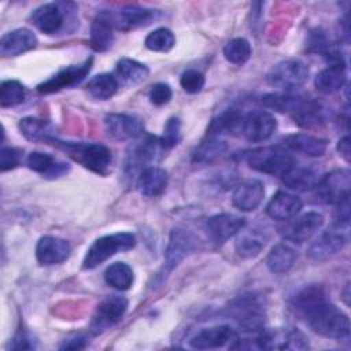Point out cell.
Returning <instances> with one entry per match:
<instances>
[{
	"label": "cell",
	"instance_id": "6da1fadb",
	"mask_svg": "<svg viewBox=\"0 0 351 351\" xmlns=\"http://www.w3.org/2000/svg\"><path fill=\"white\" fill-rule=\"evenodd\" d=\"M304 315L315 333L335 340L350 339L348 317L326 299L308 308Z\"/></svg>",
	"mask_w": 351,
	"mask_h": 351
},
{
	"label": "cell",
	"instance_id": "7a4b0ae2",
	"mask_svg": "<svg viewBox=\"0 0 351 351\" xmlns=\"http://www.w3.org/2000/svg\"><path fill=\"white\" fill-rule=\"evenodd\" d=\"M47 143H52L53 145L62 148L69 154L70 158L81 163L84 167L97 173L107 174L108 167L111 165V151L99 143H70V141H59L51 137Z\"/></svg>",
	"mask_w": 351,
	"mask_h": 351
},
{
	"label": "cell",
	"instance_id": "3957f363",
	"mask_svg": "<svg viewBox=\"0 0 351 351\" xmlns=\"http://www.w3.org/2000/svg\"><path fill=\"white\" fill-rule=\"evenodd\" d=\"M245 159L251 169L277 177H282L295 163L289 151L281 145L255 148L247 154Z\"/></svg>",
	"mask_w": 351,
	"mask_h": 351
},
{
	"label": "cell",
	"instance_id": "277c9868",
	"mask_svg": "<svg viewBox=\"0 0 351 351\" xmlns=\"http://www.w3.org/2000/svg\"><path fill=\"white\" fill-rule=\"evenodd\" d=\"M134 245H136V237L129 232H119V233L101 236L86 251L85 258L82 261V267L93 269L101 265L104 261H107L112 255L122 251H129Z\"/></svg>",
	"mask_w": 351,
	"mask_h": 351
},
{
	"label": "cell",
	"instance_id": "5b68a950",
	"mask_svg": "<svg viewBox=\"0 0 351 351\" xmlns=\"http://www.w3.org/2000/svg\"><path fill=\"white\" fill-rule=\"evenodd\" d=\"M255 347L261 350H306L308 341L306 336L295 328L273 329L256 333L254 339Z\"/></svg>",
	"mask_w": 351,
	"mask_h": 351
},
{
	"label": "cell",
	"instance_id": "8992f818",
	"mask_svg": "<svg viewBox=\"0 0 351 351\" xmlns=\"http://www.w3.org/2000/svg\"><path fill=\"white\" fill-rule=\"evenodd\" d=\"M308 77V67L300 59L278 62L267 74V82L278 89L291 90L302 86Z\"/></svg>",
	"mask_w": 351,
	"mask_h": 351
},
{
	"label": "cell",
	"instance_id": "52a82bcc",
	"mask_svg": "<svg viewBox=\"0 0 351 351\" xmlns=\"http://www.w3.org/2000/svg\"><path fill=\"white\" fill-rule=\"evenodd\" d=\"M166 147L160 137L144 136L132 145L126 158V170L133 173L134 170H144L151 163H155L165 154Z\"/></svg>",
	"mask_w": 351,
	"mask_h": 351
},
{
	"label": "cell",
	"instance_id": "ba28073f",
	"mask_svg": "<svg viewBox=\"0 0 351 351\" xmlns=\"http://www.w3.org/2000/svg\"><path fill=\"white\" fill-rule=\"evenodd\" d=\"M351 176L347 169H337L324 176L317 186V196L321 202L328 204H339L340 202L350 199Z\"/></svg>",
	"mask_w": 351,
	"mask_h": 351
},
{
	"label": "cell",
	"instance_id": "9c48e42d",
	"mask_svg": "<svg viewBox=\"0 0 351 351\" xmlns=\"http://www.w3.org/2000/svg\"><path fill=\"white\" fill-rule=\"evenodd\" d=\"M128 310V299L119 295L106 296L96 307L92 321L90 329L93 333H100L112 325H115Z\"/></svg>",
	"mask_w": 351,
	"mask_h": 351
},
{
	"label": "cell",
	"instance_id": "30bf717a",
	"mask_svg": "<svg viewBox=\"0 0 351 351\" xmlns=\"http://www.w3.org/2000/svg\"><path fill=\"white\" fill-rule=\"evenodd\" d=\"M274 117L263 110H251L243 114L240 133L252 143L267 140L276 130Z\"/></svg>",
	"mask_w": 351,
	"mask_h": 351
},
{
	"label": "cell",
	"instance_id": "8fae6325",
	"mask_svg": "<svg viewBox=\"0 0 351 351\" xmlns=\"http://www.w3.org/2000/svg\"><path fill=\"white\" fill-rule=\"evenodd\" d=\"M90 67H92V58L85 60L82 64H73V66L64 67L60 71H58L55 75L48 78L47 81L41 82L37 86V90L43 95H48L69 86H74L86 77Z\"/></svg>",
	"mask_w": 351,
	"mask_h": 351
},
{
	"label": "cell",
	"instance_id": "7c38bea8",
	"mask_svg": "<svg viewBox=\"0 0 351 351\" xmlns=\"http://www.w3.org/2000/svg\"><path fill=\"white\" fill-rule=\"evenodd\" d=\"M197 247V239L182 228H174L170 233L169 244L166 248V273L173 270L186 255L193 252Z\"/></svg>",
	"mask_w": 351,
	"mask_h": 351
},
{
	"label": "cell",
	"instance_id": "4fadbf2b",
	"mask_svg": "<svg viewBox=\"0 0 351 351\" xmlns=\"http://www.w3.org/2000/svg\"><path fill=\"white\" fill-rule=\"evenodd\" d=\"M245 226V219L240 215L222 213L213 215L206 222V230L208 237L215 244H223L237 233H240Z\"/></svg>",
	"mask_w": 351,
	"mask_h": 351
},
{
	"label": "cell",
	"instance_id": "5bb4252c",
	"mask_svg": "<svg viewBox=\"0 0 351 351\" xmlns=\"http://www.w3.org/2000/svg\"><path fill=\"white\" fill-rule=\"evenodd\" d=\"M344 229V226L335 225L332 229H328L324 233H321L310 245L307 255L315 261H325L336 255L347 243Z\"/></svg>",
	"mask_w": 351,
	"mask_h": 351
},
{
	"label": "cell",
	"instance_id": "9a60e30c",
	"mask_svg": "<svg viewBox=\"0 0 351 351\" xmlns=\"http://www.w3.org/2000/svg\"><path fill=\"white\" fill-rule=\"evenodd\" d=\"M104 129L111 138H137L144 132L143 121L130 114H108L104 117Z\"/></svg>",
	"mask_w": 351,
	"mask_h": 351
},
{
	"label": "cell",
	"instance_id": "2e32d148",
	"mask_svg": "<svg viewBox=\"0 0 351 351\" xmlns=\"http://www.w3.org/2000/svg\"><path fill=\"white\" fill-rule=\"evenodd\" d=\"M322 215L319 213L310 211L282 226L281 236L292 243H304L322 226Z\"/></svg>",
	"mask_w": 351,
	"mask_h": 351
},
{
	"label": "cell",
	"instance_id": "e0dca14e",
	"mask_svg": "<svg viewBox=\"0 0 351 351\" xmlns=\"http://www.w3.org/2000/svg\"><path fill=\"white\" fill-rule=\"evenodd\" d=\"M233 315L239 322V326L245 330V332H252L258 333L263 329V322H265V315L263 311L259 306V303L251 298V296H244L239 299L234 306L232 307Z\"/></svg>",
	"mask_w": 351,
	"mask_h": 351
},
{
	"label": "cell",
	"instance_id": "ac0fdd59",
	"mask_svg": "<svg viewBox=\"0 0 351 351\" xmlns=\"http://www.w3.org/2000/svg\"><path fill=\"white\" fill-rule=\"evenodd\" d=\"M234 339L236 333L229 325H217L199 330L188 340V344L197 350H211L219 348Z\"/></svg>",
	"mask_w": 351,
	"mask_h": 351
},
{
	"label": "cell",
	"instance_id": "d6986e66",
	"mask_svg": "<svg viewBox=\"0 0 351 351\" xmlns=\"http://www.w3.org/2000/svg\"><path fill=\"white\" fill-rule=\"evenodd\" d=\"M71 252L70 244L56 236H44L38 240L36 247V258L38 263L49 266L56 265L69 258Z\"/></svg>",
	"mask_w": 351,
	"mask_h": 351
},
{
	"label": "cell",
	"instance_id": "ffe728a7",
	"mask_svg": "<svg viewBox=\"0 0 351 351\" xmlns=\"http://www.w3.org/2000/svg\"><path fill=\"white\" fill-rule=\"evenodd\" d=\"M156 15L158 11L138 5H126L122 7L117 14H111L114 26L123 32L151 23Z\"/></svg>",
	"mask_w": 351,
	"mask_h": 351
},
{
	"label": "cell",
	"instance_id": "44dd1931",
	"mask_svg": "<svg viewBox=\"0 0 351 351\" xmlns=\"http://www.w3.org/2000/svg\"><path fill=\"white\" fill-rule=\"evenodd\" d=\"M33 25L45 34L58 33L64 23V12L60 4L47 3L37 7L32 14Z\"/></svg>",
	"mask_w": 351,
	"mask_h": 351
},
{
	"label": "cell",
	"instance_id": "7402d4cb",
	"mask_svg": "<svg viewBox=\"0 0 351 351\" xmlns=\"http://www.w3.org/2000/svg\"><path fill=\"white\" fill-rule=\"evenodd\" d=\"M263 196L265 189L262 182L258 180H247L234 188L232 202L240 211H254L263 200Z\"/></svg>",
	"mask_w": 351,
	"mask_h": 351
},
{
	"label": "cell",
	"instance_id": "603a6c76",
	"mask_svg": "<svg viewBox=\"0 0 351 351\" xmlns=\"http://www.w3.org/2000/svg\"><path fill=\"white\" fill-rule=\"evenodd\" d=\"M37 45V37L29 29H15L5 33L0 40V53L3 56H15L33 49Z\"/></svg>",
	"mask_w": 351,
	"mask_h": 351
},
{
	"label": "cell",
	"instance_id": "cb8c5ba5",
	"mask_svg": "<svg viewBox=\"0 0 351 351\" xmlns=\"http://www.w3.org/2000/svg\"><path fill=\"white\" fill-rule=\"evenodd\" d=\"M114 22L110 12H100L90 26V45L97 52H104L114 43Z\"/></svg>",
	"mask_w": 351,
	"mask_h": 351
},
{
	"label": "cell",
	"instance_id": "d4e9b609",
	"mask_svg": "<svg viewBox=\"0 0 351 351\" xmlns=\"http://www.w3.org/2000/svg\"><path fill=\"white\" fill-rule=\"evenodd\" d=\"M302 208V200L292 193L277 192L266 207L270 218L277 221H288L293 218Z\"/></svg>",
	"mask_w": 351,
	"mask_h": 351
},
{
	"label": "cell",
	"instance_id": "484cf974",
	"mask_svg": "<svg viewBox=\"0 0 351 351\" xmlns=\"http://www.w3.org/2000/svg\"><path fill=\"white\" fill-rule=\"evenodd\" d=\"M321 180L317 169L310 166L292 165L289 170L282 176L284 184L293 191H310L314 189Z\"/></svg>",
	"mask_w": 351,
	"mask_h": 351
},
{
	"label": "cell",
	"instance_id": "4316f807",
	"mask_svg": "<svg viewBox=\"0 0 351 351\" xmlns=\"http://www.w3.org/2000/svg\"><path fill=\"white\" fill-rule=\"evenodd\" d=\"M167 185V173L158 166H148L140 171L137 189L143 196L155 197L160 195Z\"/></svg>",
	"mask_w": 351,
	"mask_h": 351
},
{
	"label": "cell",
	"instance_id": "83f0119b",
	"mask_svg": "<svg viewBox=\"0 0 351 351\" xmlns=\"http://www.w3.org/2000/svg\"><path fill=\"white\" fill-rule=\"evenodd\" d=\"M284 145L287 149L300 152L307 156H321L326 151V140L307 134L295 133L284 138Z\"/></svg>",
	"mask_w": 351,
	"mask_h": 351
},
{
	"label": "cell",
	"instance_id": "f1b7e54d",
	"mask_svg": "<svg viewBox=\"0 0 351 351\" xmlns=\"http://www.w3.org/2000/svg\"><path fill=\"white\" fill-rule=\"evenodd\" d=\"M346 84V71L343 64H330L321 70L314 80L315 88L321 93H335Z\"/></svg>",
	"mask_w": 351,
	"mask_h": 351
},
{
	"label": "cell",
	"instance_id": "f546056e",
	"mask_svg": "<svg viewBox=\"0 0 351 351\" xmlns=\"http://www.w3.org/2000/svg\"><path fill=\"white\" fill-rule=\"evenodd\" d=\"M148 75V67L134 59L122 58L115 66V78L123 85H134L145 80Z\"/></svg>",
	"mask_w": 351,
	"mask_h": 351
},
{
	"label": "cell",
	"instance_id": "4dcf8cb0",
	"mask_svg": "<svg viewBox=\"0 0 351 351\" xmlns=\"http://www.w3.org/2000/svg\"><path fill=\"white\" fill-rule=\"evenodd\" d=\"M307 99L291 92L266 93L262 96V104L278 112H296Z\"/></svg>",
	"mask_w": 351,
	"mask_h": 351
},
{
	"label": "cell",
	"instance_id": "1f68e13d",
	"mask_svg": "<svg viewBox=\"0 0 351 351\" xmlns=\"http://www.w3.org/2000/svg\"><path fill=\"white\" fill-rule=\"evenodd\" d=\"M104 280L108 285L118 291H126L134 281L132 267L125 262H114L104 271Z\"/></svg>",
	"mask_w": 351,
	"mask_h": 351
},
{
	"label": "cell",
	"instance_id": "d6a6232c",
	"mask_svg": "<svg viewBox=\"0 0 351 351\" xmlns=\"http://www.w3.org/2000/svg\"><path fill=\"white\" fill-rule=\"evenodd\" d=\"M295 259L296 252L291 247L285 244H277L269 252L266 265L271 273H285L293 266Z\"/></svg>",
	"mask_w": 351,
	"mask_h": 351
},
{
	"label": "cell",
	"instance_id": "836d02e7",
	"mask_svg": "<svg viewBox=\"0 0 351 351\" xmlns=\"http://www.w3.org/2000/svg\"><path fill=\"white\" fill-rule=\"evenodd\" d=\"M118 86H119V82L115 78V75L108 73H101L90 78V81L86 85V89L92 97L99 100H107L115 95Z\"/></svg>",
	"mask_w": 351,
	"mask_h": 351
},
{
	"label": "cell",
	"instance_id": "e575fe53",
	"mask_svg": "<svg viewBox=\"0 0 351 351\" xmlns=\"http://www.w3.org/2000/svg\"><path fill=\"white\" fill-rule=\"evenodd\" d=\"M21 133L30 141H48L52 136V126L48 121L26 117L19 121Z\"/></svg>",
	"mask_w": 351,
	"mask_h": 351
},
{
	"label": "cell",
	"instance_id": "d590c367",
	"mask_svg": "<svg viewBox=\"0 0 351 351\" xmlns=\"http://www.w3.org/2000/svg\"><path fill=\"white\" fill-rule=\"evenodd\" d=\"M226 151V143L219 136L210 134L207 140L202 141L193 152L196 163H211Z\"/></svg>",
	"mask_w": 351,
	"mask_h": 351
},
{
	"label": "cell",
	"instance_id": "8d00e7d4",
	"mask_svg": "<svg viewBox=\"0 0 351 351\" xmlns=\"http://www.w3.org/2000/svg\"><path fill=\"white\" fill-rule=\"evenodd\" d=\"M265 237L258 230H248L239 236L236 241V251L243 258L256 256L265 247Z\"/></svg>",
	"mask_w": 351,
	"mask_h": 351
},
{
	"label": "cell",
	"instance_id": "74e56055",
	"mask_svg": "<svg viewBox=\"0 0 351 351\" xmlns=\"http://www.w3.org/2000/svg\"><path fill=\"white\" fill-rule=\"evenodd\" d=\"M326 299L325 291L319 285H308L302 288L293 298V306L303 314L315 306L317 303Z\"/></svg>",
	"mask_w": 351,
	"mask_h": 351
},
{
	"label": "cell",
	"instance_id": "f35d334b",
	"mask_svg": "<svg viewBox=\"0 0 351 351\" xmlns=\"http://www.w3.org/2000/svg\"><path fill=\"white\" fill-rule=\"evenodd\" d=\"M223 55L233 64H244L251 56V44L243 37L233 38L223 47Z\"/></svg>",
	"mask_w": 351,
	"mask_h": 351
},
{
	"label": "cell",
	"instance_id": "ab89813d",
	"mask_svg": "<svg viewBox=\"0 0 351 351\" xmlns=\"http://www.w3.org/2000/svg\"><path fill=\"white\" fill-rule=\"evenodd\" d=\"M145 47L149 51H155V52H167L170 51L174 44H176V37L173 34V32L170 29L166 27H159L155 29L154 32H151L144 41Z\"/></svg>",
	"mask_w": 351,
	"mask_h": 351
},
{
	"label": "cell",
	"instance_id": "60d3db41",
	"mask_svg": "<svg viewBox=\"0 0 351 351\" xmlns=\"http://www.w3.org/2000/svg\"><path fill=\"white\" fill-rule=\"evenodd\" d=\"M25 86L16 80L3 81L0 85V104L1 107H14L23 101Z\"/></svg>",
	"mask_w": 351,
	"mask_h": 351
},
{
	"label": "cell",
	"instance_id": "b9f144b4",
	"mask_svg": "<svg viewBox=\"0 0 351 351\" xmlns=\"http://www.w3.org/2000/svg\"><path fill=\"white\" fill-rule=\"evenodd\" d=\"M56 159L45 152H40V151H33L29 154L26 163L29 166V169H32L36 173H41L43 176L48 177V174L51 173V170L53 169V166L56 165Z\"/></svg>",
	"mask_w": 351,
	"mask_h": 351
},
{
	"label": "cell",
	"instance_id": "7bdbcfd3",
	"mask_svg": "<svg viewBox=\"0 0 351 351\" xmlns=\"http://www.w3.org/2000/svg\"><path fill=\"white\" fill-rule=\"evenodd\" d=\"M180 84L185 92L197 93L204 86V75L197 70L189 69L182 73L180 78Z\"/></svg>",
	"mask_w": 351,
	"mask_h": 351
},
{
	"label": "cell",
	"instance_id": "ee69618b",
	"mask_svg": "<svg viewBox=\"0 0 351 351\" xmlns=\"http://www.w3.org/2000/svg\"><path fill=\"white\" fill-rule=\"evenodd\" d=\"M180 129H181V123L178 118H170L165 128H163V136L160 137L166 149L174 147L178 140H180Z\"/></svg>",
	"mask_w": 351,
	"mask_h": 351
},
{
	"label": "cell",
	"instance_id": "f6af8a7d",
	"mask_svg": "<svg viewBox=\"0 0 351 351\" xmlns=\"http://www.w3.org/2000/svg\"><path fill=\"white\" fill-rule=\"evenodd\" d=\"M149 100L152 104L155 106H163L166 103L170 101L171 96H173V92H171V88L169 84H165V82H158V84H154L149 89Z\"/></svg>",
	"mask_w": 351,
	"mask_h": 351
},
{
	"label": "cell",
	"instance_id": "bcb514c9",
	"mask_svg": "<svg viewBox=\"0 0 351 351\" xmlns=\"http://www.w3.org/2000/svg\"><path fill=\"white\" fill-rule=\"evenodd\" d=\"M21 159V151L12 147H3L0 151V169L1 171L11 170L18 166Z\"/></svg>",
	"mask_w": 351,
	"mask_h": 351
},
{
	"label": "cell",
	"instance_id": "7dc6e473",
	"mask_svg": "<svg viewBox=\"0 0 351 351\" xmlns=\"http://www.w3.org/2000/svg\"><path fill=\"white\" fill-rule=\"evenodd\" d=\"M10 347L12 350H30V348H34V344L30 336H27L26 333H18L12 339V343L10 344Z\"/></svg>",
	"mask_w": 351,
	"mask_h": 351
},
{
	"label": "cell",
	"instance_id": "c3c4849f",
	"mask_svg": "<svg viewBox=\"0 0 351 351\" xmlns=\"http://www.w3.org/2000/svg\"><path fill=\"white\" fill-rule=\"evenodd\" d=\"M86 344V339L82 337V336H77V337H73V339H69V340H64V343L60 346L62 350H80V348H84Z\"/></svg>",
	"mask_w": 351,
	"mask_h": 351
},
{
	"label": "cell",
	"instance_id": "681fc988",
	"mask_svg": "<svg viewBox=\"0 0 351 351\" xmlns=\"http://www.w3.org/2000/svg\"><path fill=\"white\" fill-rule=\"evenodd\" d=\"M337 151L339 154L348 162L350 160V137L344 136L337 143Z\"/></svg>",
	"mask_w": 351,
	"mask_h": 351
}]
</instances>
